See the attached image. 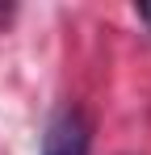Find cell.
I'll use <instances>...</instances> for the list:
<instances>
[{"instance_id": "obj_1", "label": "cell", "mask_w": 151, "mask_h": 155, "mask_svg": "<svg viewBox=\"0 0 151 155\" xmlns=\"http://www.w3.org/2000/svg\"><path fill=\"white\" fill-rule=\"evenodd\" d=\"M92 126L80 109H59L42 134V155H88Z\"/></svg>"}, {"instance_id": "obj_2", "label": "cell", "mask_w": 151, "mask_h": 155, "mask_svg": "<svg viewBox=\"0 0 151 155\" xmlns=\"http://www.w3.org/2000/svg\"><path fill=\"white\" fill-rule=\"evenodd\" d=\"M139 17H143V21L151 25V8H147V4H139Z\"/></svg>"}]
</instances>
